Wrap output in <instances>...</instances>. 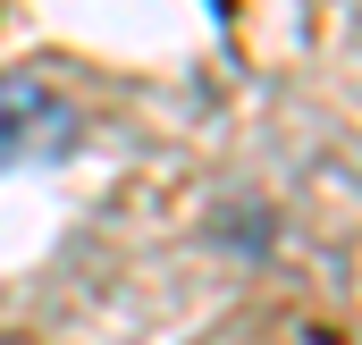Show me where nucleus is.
Masks as SVG:
<instances>
[{
	"label": "nucleus",
	"mask_w": 362,
	"mask_h": 345,
	"mask_svg": "<svg viewBox=\"0 0 362 345\" xmlns=\"http://www.w3.org/2000/svg\"><path fill=\"white\" fill-rule=\"evenodd\" d=\"M85 144V118L68 93H51L25 68H0V169H51Z\"/></svg>",
	"instance_id": "f257e3e1"
}]
</instances>
